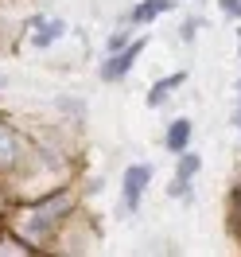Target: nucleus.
I'll list each match as a JSON object with an SVG mask.
<instances>
[{"instance_id":"nucleus-1","label":"nucleus","mask_w":241,"mask_h":257,"mask_svg":"<svg viewBox=\"0 0 241 257\" xmlns=\"http://www.w3.org/2000/svg\"><path fill=\"white\" fill-rule=\"evenodd\" d=\"M66 210H70V195H55V199H47V203H39V207L32 210V218H28V234L32 238H43V234H51L55 230V222L63 218Z\"/></svg>"},{"instance_id":"nucleus-2","label":"nucleus","mask_w":241,"mask_h":257,"mask_svg":"<svg viewBox=\"0 0 241 257\" xmlns=\"http://www.w3.org/2000/svg\"><path fill=\"white\" fill-rule=\"evenodd\" d=\"M144 47H148V35H140V39H132L125 51H117V55H105V63H101V78L105 82H121L125 74L132 70V63L144 55Z\"/></svg>"},{"instance_id":"nucleus-3","label":"nucleus","mask_w":241,"mask_h":257,"mask_svg":"<svg viewBox=\"0 0 241 257\" xmlns=\"http://www.w3.org/2000/svg\"><path fill=\"white\" fill-rule=\"evenodd\" d=\"M148 183H152V164H132V168H125V210L140 207Z\"/></svg>"},{"instance_id":"nucleus-4","label":"nucleus","mask_w":241,"mask_h":257,"mask_svg":"<svg viewBox=\"0 0 241 257\" xmlns=\"http://www.w3.org/2000/svg\"><path fill=\"white\" fill-rule=\"evenodd\" d=\"M187 141H191V121H187V117H175V121L167 125L163 145H167V152H187Z\"/></svg>"},{"instance_id":"nucleus-5","label":"nucleus","mask_w":241,"mask_h":257,"mask_svg":"<svg viewBox=\"0 0 241 257\" xmlns=\"http://www.w3.org/2000/svg\"><path fill=\"white\" fill-rule=\"evenodd\" d=\"M32 24L39 28V32H35V39H32L35 47H51V43H59V39H63V32H66V24H63V20H51V24H43V20L35 16Z\"/></svg>"},{"instance_id":"nucleus-6","label":"nucleus","mask_w":241,"mask_h":257,"mask_svg":"<svg viewBox=\"0 0 241 257\" xmlns=\"http://www.w3.org/2000/svg\"><path fill=\"white\" fill-rule=\"evenodd\" d=\"M183 82H187V74H183V70H179V74H171V78H160L156 86H152V90H148V105H152V109H160L163 97L171 94V90H179Z\"/></svg>"},{"instance_id":"nucleus-7","label":"nucleus","mask_w":241,"mask_h":257,"mask_svg":"<svg viewBox=\"0 0 241 257\" xmlns=\"http://www.w3.org/2000/svg\"><path fill=\"white\" fill-rule=\"evenodd\" d=\"M16 156H20V141L16 133L0 121V168H16Z\"/></svg>"},{"instance_id":"nucleus-8","label":"nucleus","mask_w":241,"mask_h":257,"mask_svg":"<svg viewBox=\"0 0 241 257\" xmlns=\"http://www.w3.org/2000/svg\"><path fill=\"white\" fill-rule=\"evenodd\" d=\"M167 8H171V4H167V0H144V4H136V8H132V24H152V20L160 16V12H167Z\"/></svg>"},{"instance_id":"nucleus-9","label":"nucleus","mask_w":241,"mask_h":257,"mask_svg":"<svg viewBox=\"0 0 241 257\" xmlns=\"http://www.w3.org/2000/svg\"><path fill=\"white\" fill-rule=\"evenodd\" d=\"M202 168V160L194 156V152H179V168H175V183H187V179L194 176Z\"/></svg>"},{"instance_id":"nucleus-10","label":"nucleus","mask_w":241,"mask_h":257,"mask_svg":"<svg viewBox=\"0 0 241 257\" xmlns=\"http://www.w3.org/2000/svg\"><path fill=\"white\" fill-rule=\"evenodd\" d=\"M125 43H129V35H125V32L109 35V43H105V55H117V51H125Z\"/></svg>"},{"instance_id":"nucleus-11","label":"nucleus","mask_w":241,"mask_h":257,"mask_svg":"<svg viewBox=\"0 0 241 257\" xmlns=\"http://www.w3.org/2000/svg\"><path fill=\"white\" fill-rule=\"evenodd\" d=\"M218 8H222L229 20H241V0H218Z\"/></svg>"},{"instance_id":"nucleus-12","label":"nucleus","mask_w":241,"mask_h":257,"mask_svg":"<svg viewBox=\"0 0 241 257\" xmlns=\"http://www.w3.org/2000/svg\"><path fill=\"white\" fill-rule=\"evenodd\" d=\"M194 32H198V20H187V24H183V39H191Z\"/></svg>"},{"instance_id":"nucleus-13","label":"nucleus","mask_w":241,"mask_h":257,"mask_svg":"<svg viewBox=\"0 0 241 257\" xmlns=\"http://www.w3.org/2000/svg\"><path fill=\"white\" fill-rule=\"evenodd\" d=\"M233 125H237V128H241V109H237V113H233Z\"/></svg>"},{"instance_id":"nucleus-14","label":"nucleus","mask_w":241,"mask_h":257,"mask_svg":"<svg viewBox=\"0 0 241 257\" xmlns=\"http://www.w3.org/2000/svg\"><path fill=\"white\" fill-rule=\"evenodd\" d=\"M4 82H8V78H4V74H0V86H4Z\"/></svg>"},{"instance_id":"nucleus-15","label":"nucleus","mask_w":241,"mask_h":257,"mask_svg":"<svg viewBox=\"0 0 241 257\" xmlns=\"http://www.w3.org/2000/svg\"><path fill=\"white\" fill-rule=\"evenodd\" d=\"M233 90H237V94H241V82H237V86H233Z\"/></svg>"}]
</instances>
